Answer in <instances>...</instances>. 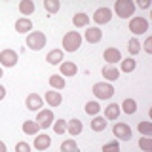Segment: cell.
I'll return each mask as SVG.
<instances>
[{"instance_id":"30","label":"cell","mask_w":152,"mask_h":152,"mask_svg":"<svg viewBox=\"0 0 152 152\" xmlns=\"http://www.w3.org/2000/svg\"><path fill=\"white\" fill-rule=\"evenodd\" d=\"M99 110H101V107H99L97 101H88L86 103V112H88L89 116H97Z\"/></svg>"},{"instance_id":"38","label":"cell","mask_w":152,"mask_h":152,"mask_svg":"<svg viewBox=\"0 0 152 152\" xmlns=\"http://www.w3.org/2000/svg\"><path fill=\"white\" fill-rule=\"evenodd\" d=\"M4 97H6V88H4V86H0V101H2Z\"/></svg>"},{"instance_id":"11","label":"cell","mask_w":152,"mask_h":152,"mask_svg":"<svg viewBox=\"0 0 152 152\" xmlns=\"http://www.w3.org/2000/svg\"><path fill=\"white\" fill-rule=\"evenodd\" d=\"M84 38L89 42V44H97V42H101V38H103V31L99 27H89L88 31H86Z\"/></svg>"},{"instance_id":"27","label":"cell","mask_w":152,"mask_h":152,"mask_svg":"<svg viewBox=\"0 0 152 152\" xmlns=\"http://www.w3.org/2000/svg\"><path fill=\"white\" fill-rule=\"evenodd\" d=\"M59 152H78V145H76L74 139H66V141H63Z\"/></svg>"},{"instance_id":"12","label":"cell","mask_w":152,"mask_h":152,"mask_svg":"<svg viewBox=\"0 0 152 152\" xmlns=\"http://www.w3.org/2000/svg\"><path fill=\"white\" fill-rule=\"evenodd\" d=\"M42 103H44V99L38 93H31V95H27V99H25V104H27L28 110H40Z\"/></svg>"},{"instance_id":"16","label":"cell","mask_w":152,"mask_h":152,"mask_svg":"<svg viewBox=\"0 0 152 152\" xmlns=\"http://www.w3.org/2000/svg\"><path fill=\"white\" fill-rule=\"evenodd\" d=\"M84 129V126H82V122L78 120V118H74V120H70V122H66V131H69V135L70 137H76V135H80Z\"/></svg>"},{"instance_id":"3","label":"cell","mask_w":152,"mask_h":152,"mask_svg":"<svg viewBox=\"0 0 152 152\" xmlns=\"http://www.w3.org/2000/svg\"><path fill=\"white\" fill-rule=\"evenodd\" d=\"M46 42H48V38H46L44 32H40V31H34V32H31V34L27 36V48L32 50V51L42 50V48L46 46Z\"/></svg>"},{"instance_id":"32","label":"cell","mask_w":152,"mask_h":152,"mask_svg":"<svg viewBox=\"0 0 152 152\" xmlns=\"http://www.w3.org/2000/svg\"><path fill=\"white\" fill-rule=\"evenodd\" d=\"M137 129L145 137H152V122H141L139 126H137Z\"/></svg>"},{"instance_id":"41","label":"cell","mask_w":152,"mask_h":152,"mask_svg":"<svg viewBox=\"0 0 152 152\" xmlns=\"http://www.w3.org/2000/svg\"><path fill=\"white\" fill-rule=\"evenodd\" d=\"M2 76H4V70H2V66H0V78H2Z\"/></svg>"},{"instance_id":"17","label":"cell","mask_w":152,"mask_h":152,"mask_svg":"<svg viewBox=\"0 0 152 152\" xmlns=\"http://www.w3.org/2000/svg\"><path fill=\"white\" fill-rule=\"evenodd\" d=\"M46 103L50 107H59L63 103V95L61 91H46Z\"/></svg>"},{"instance_id":"22","label":"cell","mask_w":152,"mask_h":152,"mask_svg":"<svg viewBox=\"0 0 152 152\" xmlns=\"http://www.w3.org/2000/svg\"><path fill=\"white\" fill-rule=\"evenodd\" d=\"M34 2H32V0H21V2H19V12L23 13V15H31L32 12H34Z\"/></svg>"},{"instance_id":"29","label":"cell","mask_w":152,"mask_h":152,"mask_svg":"<svg viewBox=\"0 0 152 152\" xmlns=\"http://www.w3.org/2000/svg\"><path fill=\"white\" fill-rule=\"evenodd\" d=\"M44 8H46V12H50V13H57L59 8H61V2L59 0H44Z\"/></svg>"},{"instance_id":"1","label":"cell","mask_w":152,"mask_h":152,"mask_svg":"<svg viewBox=\"0 0 152 152\" xmlns=\"http://www.w3.org/2000/svg\"><path fill=\"white\" fill-rule=\"evenodd\" d=\"M114 12H116V15L120 19H129L135 13V2L133 0H116Z\"/></svg>"},{"instance_id":"24","label":"cell","mask_w":152,"mask_h":152,"mask_svg":"<svg viewBox=\"0 0 152 152\" xmlns=\"http://www.w3.org/2000/svg\"><path fill=\"white\" fill-rule=\"evenodd\" d=\"M120 110H124L126 114H135L137 112V103L133 101V99H126V101H122V104H120Z\"/></svg>"},{"instance_id":"33","label":"cell","mask_w":152,"mask_h":152,"mask_svg":"<svg viewBox=\"0 0 152 152\" xmlns=\"http://www.w3.org/2000/svg\"><path fill=\"white\" fill-rule=\"evenodd\" d=\"M139 146L142 148V152H152V137H141Z\"/></svg>"},{"instance_id":"10","label":"cell","mask_w":152,"mask_h":152,"mask_svg":"<svg viewBox=\"0 0 152 152\" xmlns=\"http://www.w3.org/2000/svg\"><path fill=\"white\" fill-rule=\"evenodd\" d=\"M103 57H104V61H107L108 65H116V63L122 61V53H120L118 48H107L104 53H103Z\"/></svg>"},{"instance_id":"15","label":"cell","mask_w":152,"mask_h":152,"mask_svg":"<svg viewBox=\"0 0 152 152\" xmlns=\"http://www.w3.org/2000/svg\"><path fill=\"white\" fill-rule=\"evenodd\" d=\"M15 31L21 32V34H25V32H31L32 31V21L28 17H19L15 21Z\"/></svg>"},{"instance_id":"14","label":"cell","mask_w":152,"mask_h":152,"mask_svg":"<svg viewBox=\"0 0 152 152\" xmlns=\"http://www.w3.org/2000/svg\"><path fill=\"white\" fill-rule=\"evenodd\" d=\"M50 145H51V137H48L46 133H40V135L34 137V148L36 150H46V148H50Z\"/></svg>"},{"instance_id":"34","label":"cell","mask_w":152,"mask_h":152,"mask_svg":"<svg viewBox=\"0 0 152 152\" xmlns=\"http://www.w3.org/2000/svg\"><path fill=\"white\" fill-rule=\"evenodd\" d=\"M103 152H120V145H118V141L104 142V145H103Z\"/></svg>"},{"instance_id":"19","label":"cell","mask_w":152,"mask_h":152,"mask_svg":"<svg viewBox=\"0 0 152 152\" xmlns=\"http://www.w3.org/2000/svg\"><path fill=\"white\" fill-rule=\"evenodd\" d=\"M63 57H65L63 50H51L50 53H48L46 61H48L50 65H61V61H63Z\"/></svg>"},{"instance_id":"39","label":"cell","mask_w":152,"mask_h":152,"mask_svg":"<svg viewBox=\"0 0 152 152\" xmlns=\"http://www.w3.org/2000/svg\"><path fill=\"white\" fill-rule=\"evenodd\" d=\"M139 6H141L142 10H146V8L150 6V2H146V0H142V2H139Z\"/></svg>"},{"instance_id":"23","label":"cell","mask_w":152,"mask_h":152,"mask_svg":"<svg viewBox=\"0 0 152 152\" xmlns=\"http://www.w3.org/2000/svg\"><path fill=\"white\" fill-rule=\"evenodd\" d=\"M65 78H63V76H61V74H51L50 76V86H51V88H53V89H59V91H61V89H63L65 88Z\"/></svg>"},{"instance_id":"26","label":"cell","mask_w":152,"mask_h":152,"mask_svg":"<svg viewBox=\"0 0 152 152\" xmlns=\"http://www.w3.org/2000/svg\"><path fill=\"white\" fill-rule=\"evenodd\" d=\"M107 120L104 118H101V116H93V120H91V129L93 131H103L104 127H107Z\"/></svg>"},{"instance_id":"2","label":"cell","mask_w":152,"mask_h":152,"mask_svg":"<svg viewBox=\"0 0 152 152\" xmlns=\"http://www.w3.org/2000/svg\"><path fill=\"white\" fill-rule=\"evenodd\" d=\"M82 46V36L78 31H70L63 36V50L65 51H76Z\"/></svg>"},{"instance_id":"4","label":"cell","mask_w":152,"mask_h":152,"mask_svg":"<svg viewBox=\"0 0 152 152\" xmlns=\"http://www.w3.org/2000/svg\"><path fill=\"white\" fill-rule=\"evenodd\" d=\"M93 95L97 99H112L114 88L108 82H97V84H93Z\"/></svg>"},{"instance_id":"9","label":"cell","mask_w":152,"mask_h":152,"mask_svg":"<svg viewBox=\"0 0 152 152\" xmlns=\"http://www.w3.org/2000/svg\"><path fill=\"white\" fill-rule=\"evenodd\" d=\"M110 19H112V12H110V10H108L107 6L95 10V13H93V21L97 23V25H104V23H108Z\"/></svg>"},{"instance_id":"5","label":"cell","mask_w":152,"mask_h":152,"mask_svg":"<svg viewBox=\"0 0 152 152\" xmlns=\"http://www.w3.org/2000/svg\"><path fill=\"white\" fill-rule=\"evenodd\" d=\"M129 31L133 32V34H145L146 31H148V21H146L145 17H141V15H135V17H131L129 19Z\"/></svg>"},{"instance_id":"6","label":"cell","mask_w":152,"mask_h":152,"mask_svg":"<svg viewBox=\"0 0 152 152\" xmlns=\"http://www.w3.org/2000/svg\"><path fill=\"white\" fill-rule=\"evenodd\" d=\"M34 122L40 126V129H48V127L53 126V122H55L53 110H38V116H36Z\"/></svg>"},{"instance_id":"20","label":"cell","mask_w":152,"mask_h":152,"mask_svg":"<svg viewBox=\"0 0 152 152\" xmlns=\"http://www.w3.org/2000/svg\"><path fill=\"white\" fill-rule=\"evenodd\" d=\"M118 116H120V104L112 103L104 108V120H116Z\"/></svg>"},{"instance_id":"35","label":"cell","mask_w":152,"mask_h":152,"mask_svg":"<svg viewBox=\"0 0 152 152\" xmlns=\"http://www.w3.org/2000/svg\"><path fill=\"white\" fill-rule=\"evenodd\" d=\"M53 131L57 133V135H63V133L66 131V122H65V120H57V122H53Z\"/></svg>"},{"instance_id":"18","label":"cell","mask_w":152,"mask_h":152,"mask_svg":"<svg viewBox=\"0 0 152 152\" xmlns=\"http://www.w3.org/2000/svg\"><path fill=\"white\" fill-rule=\"evenodd\" d=\"M78 72V66L72 61H63L61 63V76H76Z\"/></svg>"},{"instance_id":"31","label":"cell","mask_w":152,"mask_h":152,"mask_svg":"<svg viewBox=\"0 0 152 152\" xmlns=\"http://www.w3.org/2000/svg\"><path fill=\"white\" fill-rule=\"evenodd\" d=\"M127 51H129L131 55H137L141 51V42L137 40V38H131V40L127 42Z\"/></svg>"},{"instance_id":"7","label":"cell","mask_w":152,"mask_h":152,"mask_svg":"<svg viewBox=\"0 0 152 152\" xmlns=\"http://www.w3.org/2000/svg\"><path fill=\"white\" fill-rule=\"evenodd\" d=\"M112 133L118 141H129L131 139V127L127 126V124H122V122H118L116 126L112 127Z\"/></svg>"},{"instance_id":"25","label":"cell","mask_w":152,"mask_h":152,"mask_svg":"<svg viewBox=\"0 0 152 152\" xmlns=\"http://www.w3.org/2000/svg\"><path fill=\"white\" fill-rule=\"evenodd\" d=\"M88 23H89V15H88V13L80 12V13H76V15L72 17V25L74 27H86Z\"/></svg>"},{"instance_id":"36","label":"cell","mask_w":152,"mask_h":152,"mask_svg":"<svg viewBox=\"0 0 152 152\" xmlns=\"http://www.w3.org/2000/svg\"><path fill=\"white\" fill-rule=\"evenodd\" d=\"M15 152H31V146H28V142L21 141V142L15 145Z\"/></svg>"},{"instance_id":"28","label":"cell","mask_w":152,"mask_h":152,"mask_svg":"<svg viewBox=\"0 0 152 152\" xmlns=\"http://www.w3.org/2000/svg\"><path fill=\"white\" fill-rule=\"evenodd\" d=\"M120 65H122V72H133L135 66H137V61L129 57V59H122Z\"/></svg>"},{"instance_id":"21","label":"cell","mask_w":152,"mask_h":152,"mask_svg":"<svg viewBox=\"0 0 152 152\" xmlns=\"http://www.w3.org/2000/svg\"><path fill=\"white\" fill-rule=\"evenodd\" d=\"M38 131H40V126L34 120L23 122V133H27V135H38Z\"/></svg>"},{"instance_id":"37","label":"cell","mask_w":152,"mask_h":152,"mask_svg":"<svg viewBox=\"0 0 152 152\" xmlns=\"http://www.w3.org/2000/svg\"><path fill=\"white\" fill-rule=\"evenodd\" d=\"M142 46H145V51H146V53H152V38L150 36L145 40V44H142Z\"/></svg>"},{"instance_id":"13","label":"cell","mask_w":152,"mask_h":152,"mask_svg":"<svg viewBox=\"0 0 152 152\" xmlns=\"http://www.w3.org/2000/svg\"><path fill=\"white\" fill-rule=\"evenodd\" d=\"M101 72H103V76H104V82H107V80H108V82H114V80L120 78V70H118L114 65H104Z\"/></svg>"},{"instance_id":"40","label":"cell","mask_w":152,"mask_h":152,"mask_svg":"<svg viewBox=\"0 0 152 152\" xmlns=\"http://www.w3.org/2000/svg\"><path fill=\"white\" fill-rule=\"evenodd\" d=\"M0 152H8V148H6V145H4L2 141H0Z\"/></svg>"},{"instance_id":"8","label":"cell","mask_w":152,"mask_h":152,"mask_svg":"<svg viewBox=\"0 0 152 152\" xmlns=\"http://www.w3.org/2000/svg\"><path fill=\"white\" fill-rule=\"evenodd\" d=\"M17 53L13 50H2L0 51V66H15L17 65Z\"/></svg>"}]
</instances>
